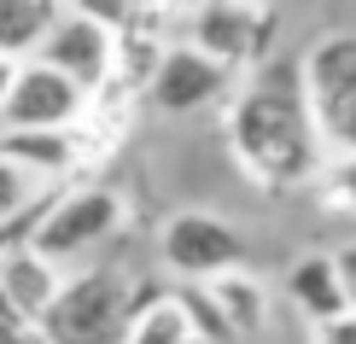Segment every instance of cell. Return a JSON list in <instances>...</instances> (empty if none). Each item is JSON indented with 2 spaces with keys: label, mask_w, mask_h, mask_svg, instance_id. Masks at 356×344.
I'll return each instance as SVG.
<instances>
[{
  "label": "cell",
  "mask_w": 356,
  "mask_h": 344,
  "mask_svg": "<svg viewBox=\"0 0 356 344\" xmlns=\"http://www.w3.org/2000/svg\"><path fill=\"white\" fill-rule=\"evenodd\" d=\"M222 140L245 181H257L263 193H298L309 181V170L321 163V140L298 88V58H280V65L263 58L257 70H245L240 88H228Z\"/></svg>",
  "instance_id": "obj_1"
},
{
  "label": "cell",
  "mask_w": 356,
  "mask_h": 344,
  "mask_svg": "<svg viewBox=\"0 0 356 344\" xmlns=\"http://www.w3.org/2000/svg\"><path fill=\"white\" fill-rule=\"evenodd\" d=\"M158 286H140L117 263H88L76 275H58V292L41 309V338L47 344H123L129 316L152 297Z\"/></svg>",
  "instance_id": "obj_2"
},
{
  "label": "cell",
  "mask_w": 356,
  "mask_h": 344,
  "mask_svg": "<svg viewBox=\"0 0 356 344\" xmlns=\"http://www.w3.org/2000/svg\"><path fill=\"white\" fill-rule=\"evenodd\" d=\"M298 88L321 158L356 152V29H327L321 41H309V53L298 58Z\"/></svg>",
  "instance_id": "obj_3"
},
{
  "label": "cell",
  "mask_w": 356,
  "mask_h": 344,
  "mask_svg": "<svg viewBox=\"0 0 356 344\" xmlns=\"http://www.w3.org/2000/svg\"><path fill=\"white\" fill-rule=\"evenodd\" d=\"M129 222V204L123 193L106 187V181H76L70 175L65 187L53 193L47 216L35 222V234H29V251H41L47 263H82L94 245H106V239Z\"/></svg>",
  "instance_id": "obj_4"
},
{
  "label": "cell",
  "mask_w": 356,
  "mask_h": 344,
  "mask_svg": "<svg viewBox=\"0 0 356 344\" xmlns=\"http://www.w3.org/2000/svg\"><path fill=\"white\" fill-rule=\"evenodd\" d=\"M275 35H280V12L269 0H199L187 12V41L204 47L216 65H228L234 76L257 70L275 53Z\"/></svg>",
  "instance_id": "obj_5"
},
{
  "label": "cell",
  "mask_w": 356,
  "mask_h": 344,
  "mask_svg": "<svg viewBox=\"0 0 356 344\" xmlns=\"http://www.w3.org/2000/svg\"><path fill=\"white\" fill-rule=\"evenodd\" d=\"M240 82L228 65H216L204 47H193V41H170L164 53H158L152 76L140 82V99L152 111L164 117H193V111H211L228 99V88Z\"/></svg>",
  "instance_id": "obj_6"
},
{
  "label": "cell",
  "mask_w": 356,
  "mask_h": 344,
  "mask_svg": "<svg viewBox=\"0 0 356 344\" xmlns=\"http://www.w3.org/2000/svg\"><path fill=\"white\" fill-rule=\"evenodd\" d=\"M158 257L170 280H211L216 268L245 263V234L216 211H175L158 234Z\"/></svg>",
  "instance_id": "obj_7"
},
{
  "label": "cell",
  "mask_w": 356,
  "mask_h": 344,
  "mask_svg": "<svg viewBox=\"0 0 356 344\" xmlns=\"http://www.w3.org/2000/svg\"><path fill=\"white\" fill-rule=\"evenodd\" d=\"M82 99H88V88L76 76H65L58 65L29 53L12 70V88L0 99V123L6 129H65V123H76Z\"/></svg>",
  "instance_id": "obj_8"
},
{
  "label": "cell",
  "mask_w": 356,
  "mask_h": 344,
  "mask_svg": "<svg viewBox=\"0 0 356 344\" xmlns=\"http://www.w3.org/2000/svg\"><path fill=\"white\" fill-rule=\"evenodd\" d=\"M35 58L58 65L65 76H76L82 88H99V82L111 76V29L94 24V18H82V12H65V6H58V18L47 24Z\"/></svg>",
  "instance_id": "obj_9"
},
{
  "label": "cell",
  "mask_w": 356,
  "mask_h": 344,
  "mask_svg": "<svg viewBox=\"0 0 356 344\" xmlns=\"http://www.w3.org/2000/svg\"><path fill=\"white\" fill-rule=\"evenodd\" d=\"M0 152L12 163H24L35 181H70L76 175V140L65 129H6L0 123Z\"/></svg>",
  "instance_id": "obj_10"
},
{
  "label": "cell",
  "mask_w": 356,
  "mask_h": 344,
  "mask_svg": "<svg viewBox=\"0 0 356 344\" xmlns=\"http://www.w3.org/2000/svg\"><path fill=\"white\" fill-rule=\"evenodd\" d=\"M204 292L216 297V309L234 327V338H257L269 327V286H263V275H251V268L234 263V268H216L204 280Z\"/></svg>",
  "instance_id": "obj_11"
},
{
  "label": "cell",
  "mask_w": 356,
  "mask_h": 344,
  "mask_svg": "<svg viewBox=\"0 0 356 344\" xmlns=\"http://www.w3.org/2000/svg\"><path fill=\"white\" fill-rule=\"evenodd\" d=\"M286 297L304 321H321V316H339L345 304V286H339V268H333V251H304L298 263L286 268Z\"/></svg>",
  "instance_id": "obj_12"
},
{
  "label": "cell",
  "mask_w": 356,
  "mask_h": 344,
  "mask_svg": "<svg viewBox=\"0 0 356 344\" xmlns=\"http://www.w3.org/2000/svg\"><path fill=\"white\" fill-rule=\"evenodd\" d=\"M0 292H6L24 316H41L47 297L58 292V263H47L41 251H29V245L6 251V257H0Z\"/></svg>",
  "instance_id": "obj_13"
},
{
  "label": "cell",
  "mask_w": 356,
  "mask_h": 344,
  "mask_svg": "<svg viewBox=\"0 0 356 344\" xmlns=\"http://www.w3.org/2000/svg\"><path fill=\"white\" fill-rule=\"evenodd\" d=\"M53 18H58V0H0V53L29 58Z\"/></svg>",
  "instance_id": "obj_14"
},
{
  "label": "cell",
  "mask_w": 356,
  "mask_h": 344,
  "mask_svg": "<svg viewBox=\"0 0 356 344\" xmlns=\"http://www.w3.org/2000/svg\"><path fill=\"white\" fill-rule=\"evenodd\" d=\"M187 338L193 333H187V316L175 304V292H152L123 327V344H187Z\"/></svg>",
  "instance_id": "obj_15"
},
{
  "label": "cell",
  "mask_w": 356,
  "mask_h": 344,
  "mask_svg": "<svg viewBox=\"0 0 356 344\" xmlns=\"http://www.w3.org/2000/svg\"><path fill=\"white\" fill-rule=\"evenodd\" d=\"M304 187L327 216H356V152H327Z\"/></svg>",
  "instance_id": "obj_16"
},
{
  "label": "cell",
  "mask_w": 356,
  "mask_h": 344,
  "mask_svg": "<svg viewBox=\"0 0 356 344\" xmlns=\"http://www.w3.org/2000/svg\"><path fill=\"white\" fill-rule=\"evenodd\" d=\"M170 292H175V304H181V316H187V333H193V338L234 344V327L222 321V309H216V297L204 292V280H170Z\"/></svg>",
  "instance_id": "obj_17"
},
{
  "label": "cell",
  "mask_w": 356,
  "mask_h": 344,
  "mask_svg": "<svg viewBox=\"0 0 356 344\" xmlns=\"http://www.w3.org/2000/svg\"><path fill=\"white\" fill-rule=\"evenodd\" d=\"M58 6H65V12H82V18H94V24H106V29H123L146 0H58Z\"/></svg>",
  "instance_id": "obj_18"
},
{
  "label": "cell",
  "mask_w": 356,
  "mask_h": 344,
  "mask_svg": "<svg viewBox=\"0 0 356 344\" xmlns=\"http://www.w3.org/2000/svg\"><path fill=\"white\" fill-rule=\"evenodd\" d=\"M0 344H47V338H41V321L24 316L6 292H0Z\"/></svg>",
  "instance_id": "obj_19"
},
{
  "label": "cell",
  "mask_w": 356,
  "mask_h": 344,
  "mask_svg": "<svg viewBox=\"0 0 356 344\" xmlns=\"http://www.w3.org/2000/svg\"><path fill=\"white\" fill-rule=\"evenodd\" d=\"M35 187H41V181L24 170V163H12L6 152H0V216H6V211H18V204H24Z\"/></svg>",
  "instance_id": "obj_20"
},
{
  "label": "cell",
  "mask_w": 356,
  "mask_h": 344,
  "mask_svg": "<svg viewBox=\"0 0 356 344\" xmlns=\"http://www.w3.org/2000/svg\"><path fill=\"white\" fill-rule=\"evenodd\" d=\"M309 344H356V309H339V316L309 321Z\"/></svg>",
  "instance_id": "obj_21"
},
{
  "label": "cell",
  "mask_w": 356,
  "mask_h": 344,
  "mask_svg": "<svg viewBox=\"0 0 356 344\" xmlns=\"http://www.w3.org/2000/svg\"><path fill=\"white\" fill-rule=\"evenodd\" d=\"M333 268H339V286H345V304L356 309V239L333 251Z\"/></svg>",
  "instance_id": "obj_22"
},
{
  "label": "cell",
  "mask_w": 356,
  "mask_h": 344,
  "mask_svg": "<svg viewBox=\"0 0 356 344\" xmlns=\"http://www.w3.org/2000/svg\"><path fill=\"white\" fill-rule=\"evenodd\" d=\"M12 70H18V58L0 53V99H6V88H12Z\"/></svg>",
  "instance_id": "obj_23"
},
{
  "label": "cell",
  "mask_w": 356,
  "mask_h": 344,
  "mask_svg": "<svg viewBox=\"0 0 356 344\" xmlns=\"http://www.w3.org/2000/svg\"><path fill=\"white\" fill-rule=\"evenodd\" d=\"M158 6H164V12H170V18H187V12H193V6H199V0H158Z\"/></svg>",
  "instance_id": "obj_24"
},
{
  "label": "cell",
  "mask_w": 356,
  "mask_h": 344,
  "mask_svg": "<svg viewBox=\"0 0 356 344\" xmlns=\"http://www.w3.org/2000/svg\"><path fill=\"white\" fill-rule=\"evenodd\" d=\"M187 344H211V338H187Z\"/></svg>",
  "instance_id": "obj_25"
}]
</instances>
